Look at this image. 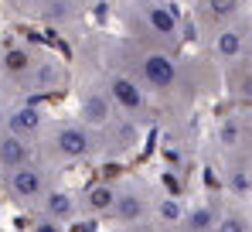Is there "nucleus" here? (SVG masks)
Masks as SVG:
<instances>
[{
    "mask_svg": "<svg viewBox=\"0 0 252 232\" xmlns=\"http://www.w3.org/2000/svg\"><path fill=\"white\" fill-rule=\"evenodd\" d=\"M102 55L113 58L116 65H123L150 92V99L157 106H170V110L191 106L218 76V69L211 62H194V58H184L177 48L136 41L126 35L102 41Z\"/></svg>",
    "mask_w": 252,
    "mask_h": 232,
    "instance_id": "f257e3e1",
    "label": "nucleus"
},
{
    "mask_svg": "<svg viewBox=\"0 0 252 232\" xmlns=\"http://www.w3.org/2000/svg\"><path fill=\"white\" fill-rule=\"evenodd\" d=\"M116 17L126 38L181 48L184 41V14L170 0H116Z\"/></svg>",
    "mask_w": 252,
    "mask_h": 232,
    "instance_id": "f03ea898",
    "label": "nucleus"
},
{
    "mask_svg": "<svg viewBox=\"0 0 252 232\" xmlns=\"http://www.w3.org/2000/svg\"><path fill=\"white\" fill-rule=\"evenodd\" d=\"M38 157L55 164L58 171L102 160L99 130L85 126L79 116H51V123L44 126L41 140H38Z\"/></svg>",
    "mask_w": 252,
    "mask_h": 232,
    "instance_id": "7ed1b4c3",
    "label": "nucleus"
},
{
    "mask_svg": "<svg viewBox=\"0 0 252 232\" xmlns=\"http://www.w3.org/2000/svg\"><path fill=\"white\" fill-rule=\"evenodd\" d=\"M95 62H99V78H102V85H106V92H109L116 113L126 116V119H133V123H140V126H147V123L157 116V103L150 99V92L129 76L123 65H116L113 58H106L102 48H99Z\"/></svg>",
    "mask_w": 252,
    "mask_h": 232,
    "instance_id": "20e7f679",
    "label": "nucleus"
},
{
    "mask_svg": "<svg viewBox=\"0 0 252 232\" xmlns=\"http://www.w3.org/2000/svg\"><path fill=\"white\" fill-rule=\"evenodd\" d=\"M58 181H62V171L55 164L41 160V157H34L31 164H24L21 171H14V174H7L0 181V194H3L7 205H14L17 212L31 215V212H38L44 194L51 192Z\"/></svg>",
    "mask_w": 252,
    "mask_h": 232,
    "instance_id": "39448f33",
    "label": "nucleus"
},
{
    "mask_svg": "<svg viewBox=\"0 0 252 232\" xmlns=\"http://www.w3.org/2000/svg\"><path fill=\"white\" fill-rule=\"evenodd\" d=\"M72 85H75V116L82 119L85 126L106 130L120 116L116 106H113V99H109V92H106V85H102V78H99V65L95 69L79 65V72L72 76Z\"/></svg>",
    "mask_w": 252,
    "mask_h": 232,
    "instance_id": "423d86ee",
    "label": "nucleus"
},
{
    "mask_svg": "<svg viewBox=\"0 0 252 232\" xmlns=\"http://www.w3.org/2000/svg\"><path fill=\"white\" fill-rule=\"evenodd\" d=\"M41 44L31 41H7L0 48V99H17L28 89V78L38 65Z\"/></svg>",
    "mask_w": 252,
    "mask_h": 232,
    "instance_id": "0eeeda50",
    "label": "nucleus"
},
{
    "mask_svg": "<svg viewBox=\"0 0 252 232\" xmlns=\"http://www.w3.org/2000/svg\"><path fill=\"white\" fill-rule=\"evenodd\" d=\"M154 198H157V192H154L147 181H140V178H123V181H120V198H116L113 215H109L113 229H126V226H143V222H150V219H154Z\"/></svg>",
    "mask_w": 252,
    "mask_h": 232,
    "instance_id": "6e6552de",
    "label": "nucleus"
},
{
    "mask_svg": "<svg viewBox=\"0 0 252 232\" xmlns=\"http://www.w3.org/2000/svg\"><path fill=\"white\" fill-rule=\"evenodd\" d=\"M51 123V113L44 110L38 99H28V96H17V99H0V126L38 144L44 133V126Z\"/></svg>",
    "mask_w": 252,
    "mask_h": 232,
    "instance_id": "1a4fd4ad",
    "label": "nucleus"
},
{
    "mask_svg": "<svg viewBox=\"0 0 252 232\" xmlns=\"http://www.w3.org/2000/svg\"><path fill=\"white\" fill-rule=\"evenodd\" d=\"M246 31H249V17H239V21L221 24L218 31H211L208 38H205L208 41L211 65L218 72H228L239 62H246Z\"/></svg>",
    "mask_w": 252,
    "mask_h": 232,
    "instance_id": "9d476101",
    "label": "nucleus"
},
{
    "mask_svg": "<svg viewBox=\"0 0 252 232\" xmlns=\"http://www.w3.org/2000/svg\"><path fill=\"white\" fill-rule=\"evenodd\" d=\"M68 85H72V69H68V62H65L62 55H55V51L41 48L38 65H34V72H31V78H28L24 96H28V99L55 96V92H65Z\"/></svg>",
    "mask_w": 252,
    "mask_h": 232,
    "instance_id": "9b49d317",
    "label": "nucleus"
},
{
    "mask_svg": "<svg viewBox=\"0 0 252 232\" xmlns=\"http://www.w3.org/2000/svg\"><path fill=\"white\" fill-rule=\"evenodd\" d=\"M38 215L65 226V229H72L75 222H82V198H79L75 188H68L65 181H58L51 192L44 194V201L38 205Z\"/></svg>",
    "mask_w": 252,
    "mask_h": 232,
    "instance_id": "f8f14e48",
    "label": "nucleus"
},
{
    "mask_svg": "<svg viewBox=\"0 0 252 232\" xmlns=\"http://www.w3.org/2000/svg\"><path fill=\"white\" fill-rule=\"evenodd\" d=\"M143 140V126L126 119V116H116L106 130H99V144H102V160H116V157L133 154Z\"/></svg>",
    "mask_w": 252,
    "mask_h": 232,
    "instance_id": "ddd939ff",
    "label": "nucleus"
},
{
    "mask_svg": "<svg viewBox=\"0 0 252 232\" xmlns=\"http://www.w3.org/2000/svg\"><path fill=\"white\" fill-rule=\"evenodd\" d=\"M242 3L246 0H194L191 3V17H194L198 35L208 38L211 31H218L221 24L239 21L242 17Z\"/></svg>",
    "mask_w": 252,
    "mask_h": 232,
    "instance_id": "4468645a",
    "label": "nucleus"
},
{
    "mask_svg": "<svg viewBox=\"0 0 252 232\" xmlns=\"http://www.w3.org/2000/svg\"><path fill=\"white\" fill-rule=\"evenodd\" d=\"M82 222H109V215H113V205H116V198H120V181H113V178H99V181H92V185H85L82 192Z\"/></svg>",
    "mask_w": 252,
    "mask_h": 232,
    "instance_id": "2eb2a0df",
    "label": "nucleus"
},
{
    "mask_svg": "<svg viewBox=\"0 0 252 232\" xmlns=\"http://www.w3.org/2000/svg\"><path fill=\"white\" fill-rule=\"evenodd\" d=\"M34 157H38V144H31V140H24V137L0 126V181L7 174L21 171L24 164H31Z\"/></svg>",
    "mask_w": 252,
    "mask_h": 232,
    "instance_id": "dca6fc26",
    "label": "nucleus"
},
{
    "mask_svg": "<svg viewBox=\"0 0 252 232\" xmlns=\"http://www.w3.org/2000/svg\"><path fill=\"white\" fill-rule=\"evenodd\" d=\"M89 10V0H38L34 21L44 28H72Z\"/></svg>",
    "mask_w": 252,
    "mask_h": 232,
    "instance_id": "f3484780",
    "label": "nucleus"
},
{
    "mask_svg": "<svg viewBox=\"0 0 252 232\" xmlns=\"http://www.w3.org/2000/svg\"><path fill=\"white\" fill-rule=\"evenodd\" d=\"M221 215V205L211 201V198H201V201H191L184 205V215L177 222L181 232H215V222Z\"/></svg>",
    "mask_w": 252,
    "mask_h": 232,
    "instance_id": "a211bd4d",
    "label": "nucleus"
},
{
    "mask_svg": "<svg viewBox=\"0 0 252 232\" xmlns=\"http://www.w3.org/2000/svg\"><path fill=\"white\" fill-rule=\"evenodd\" d=\"M215 232H252V212L246 205H221Z\"/></svg>",
    "mask_w": 252,
    "mask_h": 232,
    "instance_id": "6ab92c4d",
    "label": "nucleus"
},
{
    "mask_svg": "<svg viewBox=\"0 0 252 232\" xmlns=\"http://www.w3.org/2000/svg\"><path fill=\"white\" fill-rule=\"evenodd\" d=\"M184 215V201L174 198V194H157L154 198V219L150 222H160V226H177Z\"/></svg>",
    "mask_w": 252,
    "mask_h": 232,
    "instance_id": "aec40b11",
    "label": "nucleus"
},
{
    "mask_svg": "<svg viewBox=\"0 0 252 232\" xmlns=\"http://www.w3.org/2000/svg\"><path fill=\"white\" fill-rule=\"evenodd\" d=\"M3 7H7V14H14V17H28V21H34L38 0H3Z\"/></svg>",
    "mask_w": 252,
    "mask_h": 232,
    "instance_id": "412c9836",
    "label": "nucleus"
},
{
    "mask_svg": "<svg viewBox=\"0 0 252 232\" xmlns=\"http://www.w3.org/2000/svg\"><path fill=\"white\" fill-rule=\"evenodd\" d=\"M28 232H68V229L58 226V222H51V219H44V215H38V212H31V226H28Z\"/></svg>",
    "mask_w": 252,
    "mask_h": 232,
    "instance_id": "4be33fe9",
    "label": "nucleus"
},
{
    "mask_svg": "<svg viewBox=\"0 0 252 232\" xmlns=\"http://www.w3.org/2000/svg\"><path fill=\"white\" fill-rule=\"evenodd\" d=\"M246 62L252 65V17H249V31H246Z\"/></svg>",
    "mask_w": 252,
    "mask_h": 232,
    "instance_id": "5701e85b",
    "label": "nucleus"
},
{
    "mask_svg": "<svg viewBox=\"0 0 252 232\" xmlns=\"http://www.w3.org/2000/svg\"><path fill=\"white\" fill-rule=\"evenodd\" d=\"M170 3H194V0H170Z\"/></svg>",
    "mask_w": 252,
    "mask_h": 232,
    "instance_id": "b1692460",
    "label": "nucleus"
},
{
    "mask_svg": "<svg viewBox=\"0 0 252 232\" xmlns=\"http://www.w3.org/2000/svg\"><path fill=\"white\" fill-rule=\"evenodd\" d=\"M0 232H3V229H0Z\"/></svg>",
    "mask_w": 252,
    "mask_h": 232,
    "instance_id": "393cba45",
    "label": "nucleus"
}]
</instances>
